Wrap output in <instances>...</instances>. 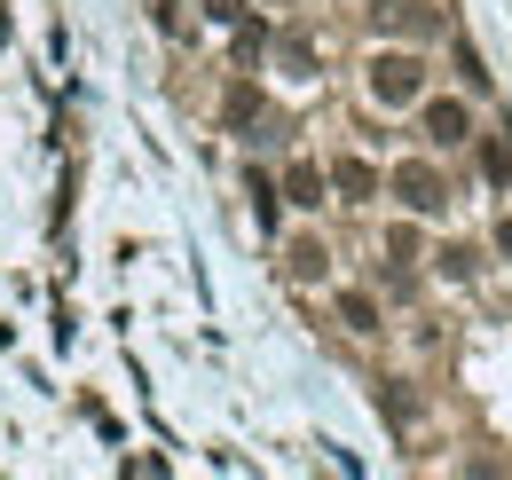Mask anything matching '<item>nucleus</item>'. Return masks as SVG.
<instances>
[{
	"label": "nucleus",
	"instance_id": "1",
	"mask_svg": "<svg viewBox=\"0 0 512 480\" xmlns=\"http://www.w3.org/2000/svg\"><path fill=\"white\" fill-rule=\"evenodd\" d=\"M371 95H379L386 111H410V103H426V63L402 56V48H386V56L371 63Z\"/></svg>",
	"mask_w": 512,
	"mask_h": 480
},
{
	"label": "nucleus",
	"instance_id": "2",
	"mask_svg": "<svg viewBox=\"0 0 512 480\" xmlns=\"http://www.w3.org/2000/svg\"><path fill=\"white\" fill-rule=\"evenodd\" d=\"M394 197H402V205H410L418 221H434V213L449 205L442 174H434V166H418V158H410V166H394Z\"/></svg>",
	"mask_w": 512,
	"mask_h": 480
},
{
	"label": "nucleus",
	"instance_id": "3",
	"mask_svg": "<svg viewBox=\"0 0 512 480\" xmlns=\"http://www.w3.org/2000/svg\"><path fill=\"white\" fill-rule=\"evenodd\" d=\"M418 119H426V142H442V150H457V142L473 134V111H465L457 95H426V111H418Z\"/></svg>",
	"mask_w": 512,
	"mask_h": 480
},
{
	"label": "nucleus",
	"instance_id": "4",
	"mask_svg": "<svg viewBox=\"0 0 512 480\" xmlns=\"http://www.w3.org/2000/svg\"><path fill=\"white\" fill-rule=\"evenodd\" d=\"M331 189H339L347 205H363V197H379V166L347 150V158H331Z\"/></svg>",
	"mask_w": 512,
	"mask_h": 480
},
{
	"label": "nucleus",
	"instance_id": "5",
	"mask_svg": "<svg viewBox=\"0 0 512 480\" xmlns=\"http://www.w3.org/2000/svg\"><path fill=\"white\" fill-rule=\"evenodd\" d=\"M221 119H229V126H260V134L276 126V119H268V95H260L253 79H237V87L221 95Z\"/></svg>",
	"mask_w": 512,
	"mask_h": 480
},
{
	"label": "nucleus",
	"instance_id": "6",
	"mask_svg": "<svg viewBox=\"0 0 512 480\" xmlns=\"http://www.w3.org/2000/svg\"><path fill=\"white\" fill-rule=\"evenodd\" d=\"M276 189H284L292 205H331V197H323V189H331V174H323L316 158H292V166H284V181H276Z\"/></svg>",
	"mask_w": 512,
	"mask_h": 480
},
{
	"label": "nucleus",
	"instance_id": "7",
	"mask_svg": "<svg viewBox=\"0 0 512 480\" xmlns=\"http://www.w3.org/2000/svg\"><path fill=\"white\" fill-rule=\"evenodd\" d=\"M371 24L394 32V40H402V32H434V8H426V0H379V8H371Z\"/></svg>",
	"mask_w": 512,
	"mask_h": 480
},
{
	"label": "nucleus",
	"instance_id": "8",
	"mask_svg": "<svg viewBox=\"0 0 512 480\" xmlns=\"http://www.w3.org/2000/svg\"><path fill=\"white\" fill-rule=\"evenodd\" d=\"M339 323H347L355 339H371V331H379V300H363V292H339Z\"/></svg>",
	"mask_w": 512,
	"mask_h": 480
},
{
	"label": "nucleus",
	"instance_id": "9",
	"mask_svg": "<svg viewBox=\"0 0 512 480\" xmlns=\"http://www.w3.org/2000/svg\"><path fill=\"white\" fill-rule=\"evenodd\" d=\"M284 260H292V276H300V284H316L323 268H331V252H323L316 237H300V244H292V252H284Z\"/></svg>",
	"mask_w": 512,
	"mask_h": 480
},
{
	"label": "nucleus",
	"instance_id": "10",
	"mask_svg": "<svg viewBox=\"0 0 512 480\" xmlns=\"http://www.w3.org/2000/svg\"><path fill=\"white\" fill-rule=\"evenodd\" d=\"M245 189H253V213H260V229H276V205H284V189L268 174H245Z\"/></svg>",
	"mask_w": 512,
	"mask_h": 480
},
{
	"label": "nucleus",
	"instance_id": "11",
	"mask_svg": "<svg viewBox=\"0 0 512 480\" xmlns=\"http://www.w3.org/2000/svg\"><path fill=\"white\" fill-rule=\"evenodd\" d=\"M434 260H442V276H449V284H465V276H473V260H481V252H473V244H442V252H434Z\"/></svg>",
	"mask_w": 512,
	"mask_h": 480
},
{
	"label": "nucleus",
	"instance_id": "12",
	"mask_svg": "<svg viewBox=\"0 0 512 480\" xmlns=\"http://www.w3.org/2000/svg\"><path fill=\"white\" fill-rule=\"evenodd\" d=\"M379 410H386V418H394V425H410V394H402V386H394V378H386V394H379Z\"/></svg>",
	"mask_w": 512,
	"mask_h": 480
},
{
	"label": "nucleus",
	"instance_id": "13",
	"mask_svg": "<svg viewBox=\"0 0 512 480\" xmlns=\"http://www.w3.org/2000/svg\"><path fill=\"white\" fill-rule=\"evenodd\" d=\"M205 16H213V24H237V16H245V0H205Z\"/></svg>",
	"mask_w": 512,
	"mask_h": 480
},
{
	"label": "nucleus",
	"instance_id": "14",
	"mask_svg": "<svg viewBox=\"0 0 512 480\" xmlns=\"http://www.w3.org/2000/svg\"><path fill=\"white\" fill-rule=\"evenodd\" d=\"M497 252H505V260H512V221H497Z\"/></svg>",
	"mask_w": 512,
	"mask_h": 480
}]
</instances>
